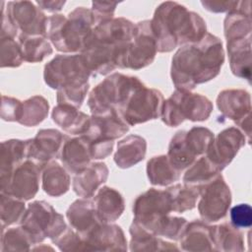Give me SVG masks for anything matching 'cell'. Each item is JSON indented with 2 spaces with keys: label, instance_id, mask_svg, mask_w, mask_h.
I'll list each match as a JSON object with an SVG mask.
<instances>
[{
  "label": "cell",
  "instance_id": "16",
  "mask_svg": "<svg viewBox=\"0 0 252 252\" xmlns=\"http://www.w3.org/2000/svg\"><path fill=\"white\" fill-rule=\"evenodd\" d=\"M41 169L34 161L27 158L15 168L8 183L0 191L23 201L32 199L39 188Z\"/></svg>",
  "mask_w": 252,
  "mask_h": 252
},
{
  "label": "cell",
  "instance_id": "24",
  "mask_svg": "<svg viewBox=\"0 0 252 252\" xmlns=\"http://www.w3.org/2000/svg\"><path fill=\"white\" fill-rule=\"evenodd\" d=\"M179 240L184 251H216L213 226L199 220L188 222Z\"/></svg>",
  "mask_w": 252,
  "mask_h": 252
},
{
  "label": "cell",
  "instance_id": "35",
  "mask_svg": "<svg viewBox=\"0 0 252 252\" xmlns=\"http://www.w3.org/2000/svg\"><path fill=\"white\" fill-rule=\"evenodd\" d=\"M48 110L47 99L41 95H33L22 102L18 123L27 127L36 126L47 117Z\"/></svg>",
  "mask_w": 252,
  "mask_h": 252
},
{
  "label": "cell",
  "instance_id": "13",
  "mask_svg": "<svg viewBox=\"0 0 252 252\" xmlns=\"http://www.w3.org/2000/svg\"><path fill=\"white\" fill-rule=\"evenodd\" d=\"M158 52L151 20H144L136 24L135 34L128 46L123 69L139 70L152 64Z\"/></svg>",
  "mask_w": 252,
  "mask_h": 252
},
{
  "label": "cell",
  "instance_id": "15",
  "mask_svg": "<svg viewBox=\"0 0 252 252\" xmlns=\"http://www.w3.org/2000/svg\"><path fill=\"white\" fill-rule=\"evenodd\" d=\"M246 137L236 127H228L214 137L205 156L222 171L235 158L239 150L245 146Z\"/></svg>",
  "mask_w": 252,
  "mask_h": 252
},
{
  "label": "cell",
  "instance_id": "2",
  "mask_svg": "<svg viewBox=\"0 0 252 252\" xmlns=\"http://www.w3.org/2000/svg\"><path fill=\"white\" fill-rule=\"evenodd\" d=\"M135 29L136 25L123 17L94 26L81 51L92 75H107L116 68L123 69Z\"/></svg>",
  "mask_w": 252,
  "mask_h": 252
},
{
  "label": "cell",
  "instance_id": "6",
  "mask_svg": "<svg viewBox=\"0 0 252 252\" xmlns=\"http://www.w3.org/2000/svg\"><path fill=\"white\" fill-rule=\"evenodd\" d=\"M212 111L213 103L207 96L176 89L164 100L160 117L168 127H177L184 120L205 121L210 117Z\"/></svg>",
  "mask_w": 252,
  "mask_h": 252
},
{
  "label": "cell",
  "instance_id": "8",
  "mask_svg": "<svg viewBox=\"0 0 252 252\" xmlns=\"http://www.w3.org/2000/svg\"><path fill=\"white\" fill-rule=\"evenodd\" d=\"M20 222L35 245L45 238L53 240L67 227L63 216L45 201L29 204Z\"/></svg>",
  "mask_w": 252,
  "mask_h": 252
},
{
  "label": "cell",
  "instance_id": "20",
  "mask_svg": "<svg viewBox=\"0 0 252 252\" xmlns=\"http://www.w3.org/2000/svg\"><path fill=\"white\" fill-rule=\"evenodd\" d=\"M59 158L67 171L72 174L81 172L91 163L92 156L90 140L84 135L74 138L67 136Z\"/></svg>",
  "mask_w": 252,
  "mask_h": 252
},
{
  "label": "cell",
  "instance_id": "32",
  "mask_svg": "<svg viewBox=\"0 0 252 252\" xmlns=\"http://www.w3.org/2000/svg\"><path fill=\"white\" fill-rule=\"evenodd\" d=\"M213 238L216 251H244L243 234L231 223L223 222L213 226Z\"/></svg>",
  "mask_w": 252,
  "mask_h": 252
},
{
  "label": "cell",
  "instance_id": "43",
  "mask_svg": "<svg viewBox=\"0 0 252 252\" xmlns=\"http://www.w3.org/2000/svg\"><path fill=\"white\" fill-rule=\"evenodd\" d=\"M61 251H85L82 236L72 227L67 226L56 238L51 240Z\"/></svg>",
  "mask_w": 252,
  "mask_h": 252
},
{
  "label": "cell",
  "instance_id": "30",
  "mask_svg": "<svg viewBox=\"0 0 252 252\" xmlns=\"http://www.w3.org/2000/svg\"><path fill=\"white\" fill-rule=\"evenodd\" d=\"M70 175L67 169L56 160L46 163L41 169V187L51 197H59L70 188Z\"/></svg>",
  "mask_w": 252,
  "mask_h": 252
},
{
  "label": "cell",
  "instance_id": "4",
  "mask_svg": "<svg viewBox=\"0 0 252 252\" xmlns=\"http://www.w3.org/2000/svg\"><path fill=\"white\" fill-rule=\"evenodd\" d=\"M94 26L91 9L77 7L68 16L55 14L48 17L46 37L58 51L81 52Z\"/></svg>",
  "mask_w": 252,
  "mask_h": 252
},
{
  "label": "cell",
  "instance_id": "27",
  "mask_svg": "<svg viewBox=\"0 0 252 252\" xmlns=\"http://www.w3.org/2000/svg\"><path fill=\"white\" fill-rule=\"evenodd\" d=\"M51 118L65 132L72 135H84L91 116L72 105L57 104L52 109Z\"/></svg>",
  "mask_w": 252,
  "mask_h": 252
},
{
  "label": "cell",
  "instance_id": "21",
  "mask_svg": "<svg viewBox=\"0 0 252 252\" xmlns=\"http://www.w3.org/2000/svg\"><path fill=\"white\" fill-rule=\"evenodd\" d=\"M108 167L104 162H91L73 178L74 192L83 198L94 197V193L108 178Z\"/></svg>",
  "mask_w": 252,
  "mask_h": 252
},
{
  "label": "cell",
  "instance_id": "14",
  "mask_svg": "<svg viewBox=\"0 0 252 252\" xmlns=\"http://www.w3.org/2000/svg\"><path fill=\"white\" fill-rule=\"evenodd\" d=\"M4 5L5 2H3ZM4 10L14 26L23 34L46 37L47 17L35 2L9 1L6 3Z\"/></svg>",
  "mask_w": 252,
  "mask_h": 252
},
{
  "label": "cell",
  "instance_id": "39",
  "mask_svg": "<svg viewBox=\"0 0 252 252\" xmlns=\"http://www.w3.org/2000/svg\"><path fill=\"white\" fill-rule=\"evenodd\" d=\"M26 212V206L23 200L10 194L1 192L0 194V214L1 226L5 228L13 223L21 221Z\"/></svg>",
  "mask_w": 252,
  "mask_h": 252
},
{
  "label": "cell",
  "instance_id": "10",
  "mask_svg": "<svg viewBox=\"0 0 252 252\" xmlns=\"http://www.w3.org/2000/svg\"><path fill=\"white\" fill-rule=\"evenodd\" d=\"M198 211L205 222H215L226 216L231 204V192L220 173L211 181L198 187Z\"/></svg>",
  "mask_w": 252,
  "mask_h": 252
},
{
  "label": "cell",
  "instance_id": "36",
  "mask_svg": "<svg viewBox=\"0 0 252 252\" xmlns=\"http://www.w3.org/2000/svg\"><path fill=\"white\" fill-rule=\"evenodd\" d=\"M185 135V130H180L175 133L170 140L166 155L172 165L180 171L188 168L197 159L186 144Z\"/></svg>",
  "mask_w": 252,
  "mask_h": 252
},
{
  "label": "cell",
  "instance_id": "18",
  "mask_svg": "<svg viewBox=\"0 0 252 252\" xmlns=\"http://www.w3.org/2000/svg\"><path fill=\"white\" fill-rule=\"evenodd\" d=\"M85 251H126L127 240L117 224L101 222L82 236Z\"/></svg>",
  "mask_w": 252,
  "mask_h": 252
},
{
  "label": "cell",
  "instance_id": "26",
  "mask_svg": "<svg viewBox=\"0 0 252 252\" xmlns=\"http://www.w3.org/2000/svg\"><path fill=\"white\" fill-rule=\"evenodd\" d=\"M27 159V140L11 139L1 144L0 190L8 183L13 171Z\"/></svg>",
  "mask_w": 252,
  "mask_h": 252
},
{
  "label": "cell",
  "instance_id": "42",
  "mask_svg": "<svg viewBox=\"0 0 252 252\" xmlns=\"http://www.w3.org/2000/svg\"><path fill=\"white\" fill-rule=\"evenodd\" d=\"M188 224L184 218L167 216L156 230L157 236H162L171 240H179Z\"/></svg>",
  "mask_w": 252,
  "mask_h": 252
},
{
  "label": "cell",
  "instance_id": "50",
  "mask_svg": "<svg viewBox=\"0 0 252 252\" xmlns=\"http://www.w3.org/2000/svg\"><path fill=\"white\" fill-rule=\"evenodd\" d=\"M2 6V21H1V35L0 37H11L15 38L18 34V29L14 26L10 18L7 16L4 10L3 6V1L1 2Z\"/></svg>",
  "mask_w": 252,
  "mask_h": 252
},
{
  "label": "cell",
  "instance_id": "3",
  "mask_svg": "<svg viewBox=\"0 0 252 252\" xmlns=\"http://www.w3.org/2000/svg\"><path fill=\"white\" fill-rule=\"evenodd\" d=\"M151 26L158 52H170L179 45L198 42L207 33L206 22L199 14L173 1L157 7Z\"/></svg>",
  "mask_w": 252,
  "mask_h": 252
},
{
  "label": "cell",
  "instance_id": "49",
  "mask_svg": "<svg viewBox=\"0 0 252 252\" xmlns=\"http://www.w3.org/2000/svg\"><path fill=\"white\" fill-rule=\"evenodd\" d=\"M238 1H212V0H202L201 5L208 11L213 13H223L229 12L234 9Z\"/></svg>",
  "mask_w": 252,
  "mask_h": 252
},
{
  "label": "cell",
  "instance_id": "12",
  "mask_svg": "<svg viewBox=\"0 0 252 252\" xmlns=\"http://www.w3.org/2000/svg\"><path fill=\"white\" fill-rule=\"evenodd\" d=\"M217 106L221 114L232 120L247 137L251 136V96L243 89H227L221 91L217 97Z\"/></svg>",
  "mask_w": 252,
  "mask_h": 252
},
{
  "label": "cell",
  "instance_id": "51",
  "mask_svg": "<svg viewBox=\"0 0 252 252\" xmlns=\"http://www.w3.org/2000/svg\"><path fill=\"white\" fill-rule=\"evenodd\" d=\"M65 1H55V0H48V1H35V4L41 9L48 12H58L61 11L63 6L65 5Z\"/></svg>",
  "mask_w": 252,
  "mask_h": 252
},
{
  "label": "cell",
  "instance_id": "31",
  "mask_svg": "<svg viewBox=\"0 0 252 252\" xmlns=\"http://www.w3.org/2000/svg\"><path fill=\"white\" fill-rule=\"evenodd\" d=\"M181 171L176 169L164 155L154 157L147 162V175L150 183L167 186L180 178Z\"/></svg>",
  "mask_w": 252,
  "mask_h": 252
},
{
  "label": "cell",
  "instance_id": "41",
  "mask_svg": "<svg viewBox=\"0 0 252 252\" xmlns=\"http://www.w3.org/2000/svg\"><path fill=\"white\" fill-rule=\"evenodd\" d=\"M0 63L1 67H19L24 62L19 42L15 38L0 37Z\"/></svg>",
  "mask_w": 252,
  "mask_h": 252
},
{
  "label": "cell",
  "instance_id": "22",
  "mask_svg": "<svg viewBox=\"0 0 252 252\" xmlns=\"http://www.w3.org/2000/svg\"><path fill=\"white\" fill-rule=\"evenodd\" d=\"M66 218L70 226L81 236L89 233L99 223L103 222L97 217L94 202L87 198L74 201L66 211Z\"/></svg>",
  "mask_w": 252,
  "mask_h": 252
},
{
  "label": "cell",
  "instance_id": "45",
  "mask_svg": "<svg viewBox=\"0 0 252 252\" xmlns=\"http://www.w3.org/2000/svg\"><path fill=\"white\" fill-rule=\"evenodd\" d=\"M231 224L236 228H249L252 224V209L248 204H238L230 210Z\"/></svg>",
  "mask_w": 252,
  "mask_h": 252
},
{
  "label": "cell",
  "instance_id": "7",
  "mask_svg": "<svg viewBox=\"0 0 252 252\" xmlns=\"http://www.w3.org/2000/svg\"><path fill=\"white\" fill-rule=\"evenodd\" d=\"M92 75L80 54H58L44 66L43 79L53 90L83 87Z\"/></svg>",
  "mask_w": 252,
  "mask_h": 252
},
{
  "label": "cell",
  "instance_id": "1",
  "mask_svg": "<svg viewBox=\"0 0 252 252\" xmlns=\"http://www.w3.org/2000/svg\"><path fill=\"white\" fill-rule=\"evenodd\" d=\"M224 62L221 40L207 32L198 42L180 47L171 59L170 77L178 90L192 91L197 85L215 79Z\"/></svg>",
  "mask_w": 252,
  "mask_h": 252
},
{
  "label": "cell",
  "instance_id": "47",
  "mask_svg": "<svg viewBox=\"0 0 252 252\" xmlns=\"http://www.w3.org/2000/svg\"><path fill=\"white\" fill-rule=\"evenodd\" d=\"M21 100L18 98L2 95L1 103V118L5 121H16L18 122L21 113Z\"/></svg>",
  "mask_w": 252,
  "mask_h": 252
},
{
  "label": "cell",
  "instance_id": "44",
  "mask_svg": "<svg viewBox=\"0 0 252 252\" xmlns=\"http://www.w3.org/2000/svg\"><path fill=\"white\" fill-rule=\"evenodd\" d=\"M89 89L90 84L78 88L58 90L56 96L57 104H68L79 109L84 102Z\"/></svg>",
  "mask_w": 252,
  "mask_h": 252
},
{
  "label": "cell",
  "instance_id": "40",
  "mask_svg": "<svg viewBox=\"0 0 252 252\" xmlns=\"http://www.w3.org/2000/svg\"><path fill=\"white\" fill-rule=\"evenodd\" d=\"M214 137L215 135L210 129L202 126H195L189 131H186L185 141L191 153L198 158L207 153Z\"/></svg>",
  "mask_w": 252,
  "mask_h": 252
},
{
  "label": "cell",
  "instance_id": "48",
  "mask_svg": "<svg viewBox=\"0 0 252 252\" xmlns=\"http://www.w3.org/2000/svg\"><path fill=\"white\" fill-rule=\"evenodd\" d=\"M91 142V156L94 159H102L107 158L113 150L114 142L107 141H90Z\"/></svg>",
  "mask_w": 252,
  "mask_h": 252
},
{
  "label": "cell",
  "instance_id": "37",
  "mask_svg": "<svg viewBox=\"0 0 252 252\" xmlns=\"http://www.w3.org/2000/svg\"><path fill=\"white\" fill-rule=\"evenodd\" d=\"M168 194L171 212L184 213L195 208L199 200V189L185 184H175L165 190Z\"/></svg>",
  "mask_w": 252,
  "mask_h": 252
},
{
  "label": "cell",
  "instance_id": "23",
  "mask_svg": "<svg viewBox=\"0 0 252 252\" xmlns=\"http://www.w3.org/2000/svg\"><path fill=\"white\" fill-rule=\"evenodd\" d=\"M97 217L103 222H114L124 212L123 196L114 188L103 186L99 188L93 199Z\"/></svg>",
  "mask_w": 252,
  "mask_h": 252
},
{
  "label": "cell",
  "instance_id": "17",
  "mask_svg": "<svg viewBox=\"0 0 252 252\" xmlns=\"http://www.w3.org/2000/svg\"><path fill=\"white\" fill-rule=\"evenodd\" d=\"M66 137L56 129L39 130L34 138L27 140V158L42 168L49 161L59 158Z\"/></svg>",
  "mask_w": 252,
  "mask_h": 252
},
{
  "label": "cell",
  "instance_id": "34",
  "mask_svg": "<svg viewBox=\"0 0 252 252\" xmlns=\"http://www.w3.org/2000/svg\"><path fill=\"white\" fill-rule=\"evenodd\" d=\"M221 171L215 166L204 155L198 158L185 171L183 182L185 185L199 187L219 175Z\"/></svg>",
  "mask_w": 252,
  "mask_h": 252
},
{
  "label": "cell",
  "instance_id": "9",
  "mask_svg": "<svg viewBox=\"0 0 252 252\" xmlns=\"http://www.w3.org/2000/svg\"><path fill=\"white\" fill-rule=\"evenodd\" d=\"M163 102L161 92L143 84L132 93L119 113L129 126H134L158 118Z\"/></svg>",
  "mask_w": 252,
  "mask_h": 252
},
{
  "label": "cell",
  "instance_id": "11",
  "mask_svg": "<svg viewBox=\"0 0 252 252\" xmlns=\"http://www.w3.org/2000/svg\"><path fill=\"white\" fill-rule=\"evenodd\" d=\"M170 212V200L165 190L150 188L133 203L134 220L155 235L157 228Z\"/></svg>",
  "mask_w": 252,
  "mask_h": 252
},
{
  "label": "cell",
  "instance_id": "5",
  "mask_svg": "<svg viewBox=\"0 0 252 252\" xmlns=\"http://www.w3.org/2000/svg\"><path fill=\"white\" fill-rule=\"evenodd\" d=\"M144 83L135 76L113 73L97 84L90 93L88 106L92 115L120 110L132 93Z\"/></svg>",
  "mask_w": 252,
  "mask_h": 252
},
{
  "label": "cell",
  "instance_id": "19",
  "mask_svg": "<svg viewBox=\"0 0 252 252\" xmlns=\"http://www.w3.org/2000/svg\"><path fill=\"white\" fill-rule=\"evenodd\" d=\"M129 131V125L124 121L118 110H112L102 115H92L86 133L90 141H114Z\"/></svg>",
  "mask_w": 252,
  "mask_h": 252
},
{
  "label": "cell",
  "instance_id": "38",
  "mask_svg": "<svg viewBox=\"0 0 252 252\" xmlns=\"http://www.w3.org/2000/svg\"><path fill=\"white\" fill-rule=\"evenodd\" d=\"M35 245L29 232L22 226L2 229L1 251H30Z\"/></svg>",
  "mask_w": 252,
  "mask_h": 252
},
{
  "label": "cell",
  "instance_id": "46",
  "mask_svg": "<svg viewBox=\"0 0 252 252\" xmlns=\"http://www.w3.org/2000/svg\"><path fill=\"white\" fill-rule=\"evenodd\" d=\"M118 2L113 1H94L92 2V14L94 16L95 25L113 19L114 12Z\"/></svg>",
  "mask_w": 252,
  "mask_h": 252
},
{
  "label": "cell",
  "instance_id": "28",
  "mask_svg": "<svg viewBox=\"0 0 252 252\" xmlns=\"http://www.w3.org/2000/svg\"><path fill=\"white\" fill-rule=\"evenodd\" d=\"M147 142L139 135H129L117 144L114 162L120 168H129L145 158Z\"/></svg>",
  "mask_w": 252,
  "mask_h": 252
},
{
  "label": "cell",
  "instance_id": "25",
  "mask_svg": "<svg viewBox=\"0 0 252 252\" xmlns=\"http://www.w3.org/2000/svg\"><path fill=\"white\" fill-rule=\"evenodd\" d=\"M229 66L232 74L245 79L249 84L251 80V36L226 41Z\"/></svg>",
  "mask_w": 252,
  "mask_h": 252
},
{
  "label": "cell",
  "instance_id": "33",
  "mask_svg": "<svg viewBox=\"0 0 252 252\" xmlns=\"http://www.w3.org/2000/svg\"><path fill=\"white\" fill-rule=\"evenodd\" d=\"M18 42L24 61L30 63L41 62L53 52L51 42L43 35H27L21 33Z\"/></svg>",
  "mask_w": 252,
  "mask_h": 252
},
{
  "label": "cell",
  "instance_id": "29",
  "mask_svg": "<svg viewBox=\"0 0 252 252\" xmlns=\"http://www.w3.org/2000/svg\"><path fill=\"white\" fill-rule=\"evenodd\" d=\"M129 232L131 235V251H169L180 249L176 244L158 238L134 220L130 225Z\"/></svg>",
  "mask_w": 252,
  "mask_h": 252
}]
</instances>
